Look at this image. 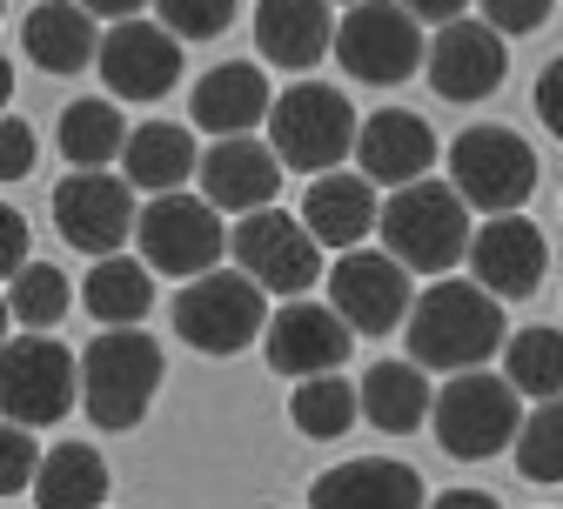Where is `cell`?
Listing matches in <instances>:
<instances>
[{
  "label": "cell",
  "instance_id": "1",
  "mask_svg": "<svg viewBox=\"0 0 563 509\" xmlns=\"http://www.w3.org/2000/svg\"><path fill=\"white\" fill-rule=\"evenodd\" d=\"M409 362L416 369H443V376H463V369H489V355L510 342L504 329V302L476 281H456V275H437L422 296L409 302Z\"/></svg>",
  "mask_w": 563,
  "mask_h": 509
},
{
  "label": "cell",
  "instance_id": "2",
  "mask_svg": "<svg viewBox=\"0 0 563 509\" xmlns=\"http://www.w3.org/2000/svg\"><path fill=\"white\" fill-rule=\"evenodd\" d=\"M376 235H383V255H396L409 275H450L470 255L476 222H470V208H463L456 188L422 175V181L389 195V208L376 214Z\"/></svg>",
  "mask_w": 563,
  "mask_h": 509
},
{
  "label": "cell",
  "instance_id": "3",
  "mask_svg": "<svg viewBox=\"0 0 563 509\" xmlns=\"http://www.w3.org/2000/svg\"><path fill=\"white\" fill-rule=\"evenodd\" d=\"M162 389V342L141 329H101L81 348V409L95 429H134Z\"/></svg>",
  "mask_w": 563,
  "mask_h": 509
},
{
  "label": "cell",
  "instance_id": "4",
  "mask_svg": "<svg viewBox=\"0 0 563 509\" xmlns=\"http://www.w3.org/2000/svg\"><path fill=\"white\" fill-rule=\"evenodd\" d=\"M356 128H363L356 108L329 81H296L268 108V148L296 175H329V168H342V155H356Z\"/></svg>",
  "mask_w": 563,
  "mask_h": 509
},
{
  "label": "cell",
  "instance_id": "5",
  "mask_svg": "<svg viewBox=\"0 0 563 509\" xmlns=\"http://www.w3.org/2000/svg\"><path fill=\"white\" fill-rule=\"evenodd\" d=\"M450 188L470 214H523L537 195V148L510 128H463L450 141Z\"/></svg>",
  "mask_w": 563,
  "mask_h": 509
},
{
  "label": "cell",
  "instance_id": "6",
  "mask_svg": "<svg viewBox=\"0 0 563 509\" xmlns=\"http://www.w3.org/2000/svg\"><path fill=\"white\" fill-rule=\"evenodd\" d=\"M517 422H523V396L497 376V369H463L443 383V396L430 402V429L437 443L463 463H483L517 443Z\"/></svg>",
  "mask_w": 563,
  "mask_h": 509
},
{
  "label": "cell",
  "instance_id": "7",
  "mask_svg": "<svg viewBox=\"0 0 563 509\" xmlns=\"http://www.w3.org/2000/svg\"><path fill=\"white\" fill-rule=\"evenodd\" d=\"M262 329H268V296L242 268H208L175 296V335L201 355H235L262 342Z\"/></svg>",
  "mask_w": 563,
  "mask_h": 509
},
{
  "label": "cell",
  "instance_id": "8",
  "mask_svg": "<svg viewBox=\"0 0 563 509\" xmlns=\"http://www.w3.org/2000/svg\"><path fill=\"white\" fill-rule=\"evenodd\" d=\"M430 41H422V21L402 8V0H356L342 21H335V60L349 81H369V88H396L409 81Z\"/></svg>",
  "mask_w": 563,
  "mask_h": 509
},
{
  "label": "cell",
  "instance_id": "9",
  "mask_svg": "<svg viewBox=\"0 0 563 509\" xmlns=\"http://www.w3.org/2000/svg\"><path fill=\"white\" fill-rule=\"evenodd\" d=\"M134 242H141V262L148 275H175V281H195L208 268H222L229 255V229L222 214L208 208L201 195H155L148 208L134 214Z\"/></svg>",
  "mask_w": 563,
  "mask_h": 509
},
{
  "label": "cell",
  "instance_id": "10",
  "mask_svg": "<svg viewBox=\"0 0 563 509\" xmlns=\"http://www.w3.org/2000/svg\"><path fill=\"white\" fill-rule=\"evenodd\" d=\"M81 402V362L54 335H14L0 342V422L47 429Z\"/></svg>",
  "mask_w": 563,
  "mask_h": 509
},
{
  "label": "cell",
  "instance_id": "11",
  "mask_svg": "<svg viewBox=\"0 0 563 509\" xmlns=\"http://www.w3.org/2000/svg\"><path fill=\"white\" fill-rule=\"evenodd\" d=\"M235 268L262 288V296H302V288L322 281V242L302 229V214L289 208H255L235 222L229 235Z\"/></svg>",
  "mask_w": 563,
  "mask_h": 509
},
{
  "label": "cell",
  "instance_id": "12",
  "mask_svg": "<svg viewBox=\"0 0 563 509\" xmlns=\"http://www.w3.org/2000/svg\"><path fill=\"white\" fill-rule=\"evenodd\" d=\"M322 281H329V309L356 335H389L409 322V302H416L409 268L383 248H342Z\"/></svg>",
  "mask_w": 563,
  "mask_h": 509
},
{
  "label": "cell",
  "instance_id": "13",
  "mask_svg": "<svg viewBox=\"0 0 563 509\" xmlns=\"http://www.w3.org/2000/svg\"><path fill=\"white\" fill-rule=\"evenodd\" d=\"M134 188L108 168H75L60 188H54V229L67 248H81V255H114L128 235H134Z\"/></svg>",
  "mask_w": 563,
  "mask_h": 509
},
{
  "label": "cell",
  "instance_id": "14",
  "mask_svg": "<svg viewBox=\"0 0 563 509\" xmlns=\"http://www.w3.org/2000/svg\"><path fill=\"white\" fill-rule=\"evenodd\" d=\"M95 67L108 81V101H162L181 81V41L162 21H114Z\"/></svg>",
  "mask_w": 563,
  "mask_h": 509
},
{
  "label": "cell",
  "instance_id": "15",
  "mask_svg": "<svg viewBox=\"0 0 563 509\" xmlns=\"http://www.w3.org/2000/svg\"><path fill=\"white\" fill-rule=\"evenodd\" d=\"M349 342H356V329H349L329 302H282L262 329V355L275 376L289 383H309V376H335L349 362Z\"/></svg>",
  "mask_w": 563,
  "mask_h": 509
},
{
  "label": "cell",
  "instance_id": "16",
  "mask_svg": "<svg viewBox=\"0 0 563 509\" xmlns=\"http://www.w3.org/2000/svg\"><path fill=\"white\" fill-rule=\"evenodd\" d=\"M422 75H430V88L456 108L483 101V95H497L504 75H510V47L504 34L489 27V21H443L430 54H422Z\"/></svg>",
  "mask_w": 563,
  "mask_h": 509
},
{
  "label": "cell",
  "instance_id": "17",
  "mask_svg": "<svg viewBox=\"0 0 563 509\" xmlns=\"http://www.w3.org/2000/svg\"><path fill=\"white\" fill-rule=\"evenodd\" d=\"M470 281L489 288L497 302H517V296H537V281L550 268V248L537 235V222L523 214H489V222L470 235Z\"/></svg>",
  "mask_w": 563,
  "mask_h": 509
},
{
  "label": "cell",
  "instance_id": "18",
  "mask_svg": "<svg viewBox=\"0 0 563 509\" xmlns=\"http://www.w3.org/2000/svg\"><path fill=\"white\" fill-rule=\"evenodd\" d=\"M195 181H201V201L216 208V214H255V208H275V195H282V162H275V148L268 141H249V134H229V141H216V148L201 155V168H195Z\"/></svg>",
  "mask_w": 563,
  "mask_h": 509
},
{
  "label": "cell",
  "instance_id": "19",
  "mask_svg": "<svg viewBox=\"0 0 563 509\" xmlns=\"http://www.w3.org/2000/svg\"><path fill=\"white\" fill-rule=\"evenodd\" d=\"M430 162H437V134L409 108H376L356 128V175H369L376 188H409L430 175Z\"/></svg>",
  "mask_w": 563,
  "mask_h": 509
},
{
  "label": "cell",
  "instance_id": "20",
  "mask_svg": "<svg viewBox=\"0 0 563 509\" xmlns=\"http://www.w3.org/2000/svg\"><path fill=\"white\" fill-rule=\"evenodd\" d=\"M309 509H430V489L409 463L363 456V463H335L309 483Z\"/></svg>",
  "mask_w": 563,
  "mask_h": 509
},
{
  "label": "cell",
  "instance_id": "21",
  "mask_svg": "<svg viewBox=\"0 0 563 509\" xmlns=\"http://www.w3.org/2000/svg\"><path fill=\"white\" fill-rule=\"evenodd\" d=\"M376 181L369 175H349V168H329L309 181L302 195V229L322 242V248H356L363 235H376Z\"/></svg>",
  "mask_w": 563,
  "mask_h": 509
},
{
  "label": "cell",
  "instance_id": "22",
  "mask_svg": "<svg viewBox=\"0 0 563 509\" xmlns=\"http://www.w3.org/2000/svg\"><path fill=\"white\" fill-rule=\"evenodd\" d=\"M268 108H275V95H268V81H262V67H255V60H222V67H208V75L195 81V101H188L195 128L222 134V141L262 128Z\"/></svg>",
  "mask_w": 563,
  "mask_h": 509
},
{
  "label": "cell",
  "instance_id": "23",
  "mask_svg": "<svg viewBox=\"0 0 563 509\" xmlns=\"http://www.w3.org/2000/svg\"><path fill=\"white\" fill-rule=\"evenodd\" d=\"M21 47L41 75H81L101 54V27L81 0H41V8L21 21Z\"/></svg>",
  "mask_w": 563,
  "mask_h": 509
},
{
  "label": "cell",
  "instance_id": "24",
  "mask_svg": "<svg viewBox=\"0 0 563 509\" xmlns=\"http://www.w3.org/2000/svg\"><path fill=\"white\" fill-rule=\"evenodd\" d=\"M255 47L268 67H316L335 47V21L329 0H262L255 8Z\"/></svg>",
  "mask_w": 563,
  "mask_h": 509
},
{
  "label": "cell",
  "instance_id": "25",
  "mask_svg": "<svg viewBox=\"0 0 563 509\" xmlns=\"http://www.w3.org/2000/svg\"><path fill=\"white\" fill-rule=\"evenodd\" d=\"M201 168V148H195V134L175 128V121H141L128 128V148H121V181L134 195H175L188 175Z\"/></svg>",
  "mask_w": 563,
  "mask_h": 509
},
{
  "label": "cell",
  "instance_id": "26",
  "mask_svg": "<svg viewBox=\"0 0 563 509\" xmlns=\"http://www.w3.org/2000/svg\"><path fill=\"white\" fill-rule=\"evenodd\" d=\"M356 402H363V422H376L383 435H416L430 422V369H416V362H376V369L356 383Z\"/></svg>",
  "mask_w": 563,
  "mask_h": 509
},
{
  "label": "cell",
  "instance_id": "27",
  "mask_svg": "<svg viewBox=\"0 0 563 509\" xmlns=\"http://www.w3.org/2000/svg\"><path fill=\"white\" fill-rule=\"evenodd\" d=\"M81 302L101 329H141V316L155 309V275H148V262L101 255L81 281Z\"/></svg>",
  "mask_w": 563,
  "mask_h": 509
},
{
  "label": "cell",
  "instance_id": "28",
  "mask_svg": "<svg viewBox=\"0 0 563 509\" xmlns=\"http://www.w3.org/2000/svg\"><path fill=\"white\" fill-rule=\"evenodd\" d=\"M108 502V463L88 443H60L41 450L34 469V509H101Z\"/></svg>",
  "mask_w": 563,
  "mask_h": 509
},
{
  "label": "cell",
  "instance_id": "29",
  "mask_svg": "<svg viewBox=\"0 0 563 509\" xmlns=\"http://www.w3.org/2000/svg\"><path fill=\"white\" fill-rule=\"evenodd\" d=\"M54 141H60L67 168H108L128 148V128H121V108L108 95H95V101H67L60 108V134Z\"/></svg>",
  "mask_w": 563,
  "mask_h": 509
},
{
  "label": "cell",
  "instance_id": "30",
  "mask_svg": "<svg viewBox=\"0 0 563 509\" xmlns=\"http://www.w3.org/2000/svg\"><path fill=\"white\" fill-rule=\"evenodd\" d=\"M504 383L530 402H550L563 396V329H517L504 342Z\"/></svg>",
  "mask_w": 563,
  "mask_h": 509
},
{
  "label": "cell",
  "instance_id": "31",
  "mask_svg": "<svg viewBox=\"0 0 563 509\" xmlns=\"http://www.w3.org/2000/svg\"><path fill=\"white\" fill-rule=\"evenodd\" d=\"M289 422L309 435V443H335V435H349L363 422V402H356V389L342 383V369L335 376H309L289 396Z\"/></svg>",
  "mask_w": 563,
  "mask_h": 509
},
{
  "label": "cell",
  "instance_id": "32",
  "mask_svg": "<svg viewBox=\"0 0 563 509\" xmlns=\"http://www.w3.org/2000/svg\"><path fill=\"white\" fill-rule=\"evenodd\" d=\"M517 476L523 483H563V396L537 402L523 422H517Z\"/></svg>",
  "mask_w": 563,
  "mask_h": 509
},
{
  "label": "cell",
  "instance_id": "33",
  "mask_svg": "<svg viewBox=\"0 0 563 509\" xmlns=\"http://www.w3.org/2000/svg\"><path fill=\"white\" fill-rule=\"evenodd\" d=\"M0 296H8V316H14V322H27L34 335H47V329L67 316V275H60L54 262H27L8 288H0Z\"/></svg>",
  "mask_w": 563,
  "mask_h": 509
},
{
  "label": "cell",
  "instance_id": "34",
  "mask_svg": "<svg viewBox=\"0 0 563 509\" xmlns=\"http://www.w3.org/2000/svg\"><path fill=\"white\" fill-rule=\"evenodd\" d=\"M155 14L175 41H216L235 21V0H155Z\"/></svg>",
  "mask_w": 563,
  "mask_h": 509
},
{
  "label": "cell",
  "instance_id": "35",
  "mask_svg": "<svg viewBox=\"0 0 563 509\" xmlns=\"http://www.w3.org/2000/svg\"><path fill=\"white\" fill-rule=\"evenodd\" d=\"M34 469H41V443H34V429L0 422V496L34 489Z\"/></svg>",
  "mask_w": 563,
  "mask_h": 509
},
{
  "label": "cell",
  "instance_id": "36",
  "mask_svg": "<svg viewBox=\"0 0 563 509\" xmlns=\"http://www.w3.org/2000/svg\"><path fill=\"white\" fill-rule=\"evenodd\" d=\"M34 162H41L34 128H27L21 114H0V188L21 181V175H34Z\"/></svg>",
  "mask_w": 563,
  "mask_h": 509
},
{
  "label": "cell",
  "instance_id": "37",
  "mask_svg": "<svg viewBox=\"0 0 563 509\" xmlns=\"http://www.w3.org/2000/svg\"><path fill=\"white\" fill-rule=\"evenodd\" d=\"M556 0H483V21L497 27V34H537L550 21Z\"/></svg>",
  "mask_w": 563,
  "mask_h": 509
},
{
  "label": "cell",
  "instance_id": "38",
  "mask_svg": "<svg viewBox=\"0 0 563 509\" xmlns=\"http://www.w3.org/2000/svg\"><path fill=\"white\" fill-rule=\"evenodd\" d=\"M27 268V222H21V208L0 201V281H14Z\"/></svg>",
  "mask_w": 563,
  "mask_h": 509
},
{
  "label": "cell",
  "instance_id": "39",
  "mask_svg": "<svg viewBox=\"0 0 563 509\" xmlns=\"http://www.w3.org/2000/svg\"><path fill=\"white\" fill-rule=\"evenodd\" d=\"M537 114H543V128L563 141V54L543 67V75H537Z\"/></svg>",
  "mask_w": 563,
  "mask_h": 509
},
{
  "label": "cell",
  "instance_id": "40",
  "mask_svg": "<svg viewBox=\"0 0 563 509\" xmlns=\"http://www.w3.org/2000/svg\"><path fill=\"white\" fill-rule=\"evenodd\" d=\"M402 8H409L416 21H437V27H443V21H463L470 0H402Z\"/></svg>",
  "mask_w": 563,
  "mask_h": 509
},
{
  "label": "cell",
  "instance_id": "41",
  "mask_svg": "<svg viewBox=\"0 0 563 509\" xmlns=\"http://www.w3.org/2000/svg\"><path fill=\"white\" fill-rule=\"evenodd\" d=\"M430 509H504L497 496H483V489H443Z\"/></svg>",
  "mask_w": 563,
  "mask_h": 509
},
{
  "label": "cell",
  "instance_id": "42",
  "mask_svg": "<svg viewBox=\"0 0 563 509\" xmlns=\"http://www.w3.org/2000/svg\"><path fill=\"white\" fill-rule=\"evenodd\" d=\"M81 8H88L95 21H134L141 8H148V0H81Z\"/></svg>",
  "mask_w": 563,
  "mask_h": 509
},
{
  "label": "cell",
  "instance_id": "43",
  "mask_svg": "<svg viewBox=\"0 0 563 509\" xmlns=\"http://www.w3.org/2000/svg\"><path fill=\"white\" fill-rule=\"evenodd\" d=\"M8 95H14V67H8V54H0V114H8Z\"/></svg>",
  "mask_w": 563,
  "mask_h": 509
},
{
  "label": "cell",
  "instance_id": "44",
  "mask_svg": "<svg viewBox=\"0 0 563 509\" xmlns=\"http://www.w3.org/2000/svg\"><path fill=\"white\" fill-rule=\"evenodd\" d=\"M8 322H14V316H8V296H0V342H8Z\"/></svg>",
  "mask_w": 563,
  "mask_h": 509
},
{
  "label": "cell",
  "instance_id": "45",
  "mask_svg": "<svg viewBox=\"0 0 563 509\" xmlns=\"http://www.w3.org/2000/svg\"><path fill=\"white\" fill-rule=\"evenodd\" d=\"M335 8H356V0H335Z\"/></svg>",
  "mask_w": 563,
  "mask_h": 509
}]
</instances>
